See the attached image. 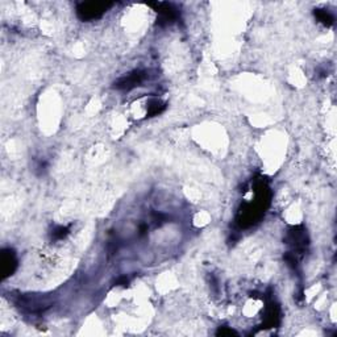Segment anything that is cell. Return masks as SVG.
<instances>
[{"instance_id": "6da1fadb", "label": "cell", "mask_w": 337, "mask_h": 337, "mask_svg": "<svg viewBox=\"0 0 337 337\" xmlns=\"http://www.w3.org/2000/svg\"><path fill=\"white\" fill-rule=\"evenodd\" d=\"M18 307H21L22 310H25L28 312H41L50 307L51 302L48 298H41V297H20L18 301Z\"/></svg>"}, {"instance_id": "7a4b0ae2", "label": "cell", "mask_w": 337, "mask_h": 337, "mask_svg": "<svg viewBox=\"0 0 337 337\" xmlns=\"http://www.w3.org/2000/svg\"><path fill=\"white\" fill-rule=\"evenodd\" d=\"M107 4L104 3H87L82 4L78 8V15L82 20H94L98 18L103 12L106 11Z\"/></svg>"}, {"instance_id": "3957f363", "label": "cell", "mask_w": 337, "mask_h": 337, "mask_svg": "<svg viewBox=\"0 0 337 337\" xmlns=\"http://www.w3.org/2000/svg\"><path fill=\"white\" fill-rule=\"evenodd\" d=\"M145 77H147V74L144 73V71H135V73L129 74L127 77L119 79L115 83V87L119 88V90H132L133 87L139 86L145 79Z\"/></svg>"}, {"instance_id": "277c9868", "label": "cell", "mask_w": 337, "mask_h": 337, "mask_svg": "<svg viewBox=\"0 0 337 337\" xmlns=\"http://www.w3.org/2000/svg\"><path fill=\"white\" fill-rule=\"evenodd\" d=\"M16 268V257L12 250H3L1 253V269H3L4 277L12 274Z\"/></svg>"}, {"instance_id": "5b68a950", "label": "cell", "mask_w": 337, "mask_h": 337, "mask_svg": "<svg viewBox=\"0 0 337 337\" xmlns=\"http://www.w3.org/2000/svg\"><path fill=\"white\" fill-rule=\"evenodd\" d=\"M315 16L318 17V20H319L320 22H323V24H324V25L330 26V25H332V24H334V16L331 15L330 12L316 11Z\"/></svg>"}, {"instance_id": "8992f818", "label": "cell", "mask_w": 337, "mask_h": 337, "mask_svg": "<svg viewBox=\"0 0 337 337\" xmlns=\"http://www.w3.org/2000/svg\"><path fill=\"white\" fill-rule=\"evenodd\" d=\"M67 233H69V229L65 227H57L53 232V237L57 238V240H62L63 237H66Z\"/></svg>"}, {"instance_id": "52a82bcc", "label": "cell", "mask_w": 337, "mask_h": 337, "mask_svg": "<svg viewBox=\"0 0 337 337\" xmlns=\"http://www.w3.org/2000/svg\"><path fill=\"white\" fill-rule=\"evenodd\" d=\"M217 336H231V335H237L233 330H227L225 327H221L216 332Z\"/></svg>"}]
</instances>
